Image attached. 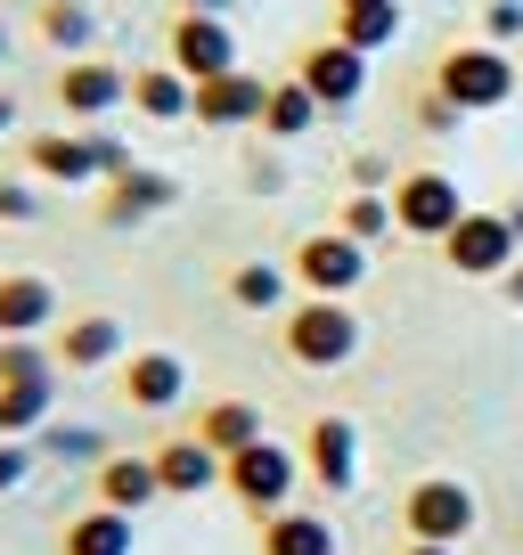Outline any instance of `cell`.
Listing matches in <instances>:
<instances>
[{
  "instance_id": "obj_1",
  "label": "cell",
  "mask_w": 523,
  "mask_h": 555,
  "mask_svg": "<svg viewBox=\"0 0 523 555\" xmlns=\"http://www.w3.org/2000/svg\"><path fill=\"white\" fill-rule=\"evenodd\" d=\"M131 164H140V156H131L106 122H82V131H34V139H25V172L50 180V189H90V180L106 189V180H123Z\"/></svg>"
},
{
  "instance_id": "obj_15",
  "label": "cell",
  "mask_w": 523,
  "mask_h": 555,
  "mask_svg": "<svg viewBox=\"0 0 523 555\" xmlns=\"http://www.w3.org/2000/svg\"><path fill=\"white\" fill-rule=\"evenodd\" d=\"M262 106H270V74H213V82H196V115L205 131H262Z\"/></svg>"
},
{
  "instance_id": "obj_17",
  "label": "cell",
  "mask_w": 523,
  "mask_h": 555,
  "mask_svg": "<svg viewBox=\"0 0 523 555\" xmlns=\"http://www.w3.org/2000/svg\"><path fill=\"white\" fill-rule=\"evenodd\" d=\"M148 457H156L164 499H205V490H221V466H229V457H221V450H205L196 434L164 441V450H148Z\"/></svg>"
},
{
  "instance_id": "obj_18",
  "label": "cell",
  "mask_w": 523,
  "mask_h": 555,
  "mask_svg": "<svg viewBox=\"0 0 523 555\" xmlns=\"http://www.w3.org/2000/svg\"><path fill=\"white\" fill-rule=\"evenodd\" d=\"M58 327V286L41 270H0V335H50Z\"/></svg>"
},
{
  "instance_id": "obj_32",
  "label": "cell",
  "mask_w": 523,
  "mask_h": 555,
  "mask_svg": "<svg viewBox=\"0 0 523 555\" xmlns=\"http://www.w3.org/2000/svg\"><path fill=\"white\" fill-rule=\"evenodd\" d=\"M34 466H41L34 441H0V499H17V490L34 482Z\"/></svg>"
},
{
  "instance_id": "obj_40",
  "label": "cell",
  "mask_w": 523,
  "mask_h": 555,
  "mask_svg": "<svg viewBox=\"0 0 523 555\" xmlns=\"http://www.w3.org/2000/svg\"><path fill=\"white\" fill-rule=\"evenodd\" d=\"M507 229H515V245H523V196H515V205H507Z\"/></svg>"
},
{
  "instance_id": "obj_22",
  "label": "cell",
  "mask_w": 523,
  "mask_h": 555,
  "mask_svg": "<svg viewBox=\"0 0 523 555\" xmlns=\"http://www.w3.org/2000/svg\"><path fill=\"white\" fill-rule=\"evenodd\" d=\"M131 106H140L148 122H189L196 115V82L180 66H140L131 74Z\"/></svg>"
},
{
  "instance_id": "obj_36",
  "label": "cell",
  "mask_w": 523,
  "mask_h": 555,
  "mask_svg": "<svg viewBox=\"0 0 523 555\" xmlns=\"http://www.w3.org/2000/svg\"><path fill=\"white\" fill-rule=\"evenodd\" d=\"M180 9H189V17H229L238 0H180Z\"/></svg>"
},
{
  "instance_id": "obj_16",
  "label": "cell",
  "mask_w": 523,
  "mask_h": 555,
  "mask_svg": "<svg viewBox=\"0 0 523 555\" xmlns=\"http://www.w3.org/2000/svg\"><path fill=\"white\" fill-rule=\"evenodd\" d=\"M123 376V400H131V409H148V416H164V409H180V400H189V360H180V351H131V360L115 367Z\"/></svg>"
},
{
  "instance_id": "obj_10",
  "label": "cell",
  "mask_w": 523,
  "mask_h": 555,
  "mask_svg": "<svg viewBox=\"0 0 523 555\" xmlns=\"http://www.w3.org/2000/svg\"><path fill=\"white\" fill-rule=\"evenodd\" d=\"M58 106H66L74 122H106L115 106H131V66H115V57H66L58 66Z\"/></svg>"
},
{
  "instance_id": "obj_34",
  "label": "cell",
  "mask_w": 523,
  "mask_h": 555,
  "mask_svg": "<svg viewBox=\"0 0 523 555\" xmlns=\"http://www.w3.org/2000/svg\"><path fill=\"white\" fill-rule=\"evenodd\" d=\"M483 41H523V0H483Z\"/></svg>"
},
{
  "instance_id": "obj_21",
  "label": "cell",
  "mask_w": 523,
  "mask_h": 555,
  "mask_svg": "<svg viewBox=\"0 0 523 555\" xmlns=\"http://www.w3.org/2000/svg\"><path fill=\"white\" fill-rule=\"evenodd\" d=\"M319 115H328V106H319L295 74H279V82H270V106H262V139H270V147H295V139L319 131Z\"/></svg>"
},
{
  "instance_id": "obj_9",
  "label": "cell",
  "mask_w": 523,
  "mask_h": 555,
  "mask_svg": "<svg viewBox=\"0 0 523 555\" xmlns=\"http://www.w3.org/2000/svg\"><path fill=\"white\" fill-rule=\"evenodd\" d=\"M295 82L311 90L328 115H352V106L368 99V50H352V41H311V50L295 57Z\"/></svg>"
},
{
  "instance_id": "obj_11",
  "label": "cell",
  "mask_w": 523,
  "mask_h": 555,
  "mask_svg": "<svg viewBox=\"0 0 523 555\" xmlns=\"http://www.w3.org/2000/svg\"><path fill=\"white\" fill-rule=\"evenodd\" d=\"M164 66H180L189 82L238 74V25H229V17H189V9H180L173 34H164Z\"/></svg>"
},
{
  "instance_id": "obj_42",
  "label": "cell",
  "mask_w": 523,
  "mask_h": 555,
  "mask_svg": "<svg viewBox=\"0 0 523 555\" xmlns=\"http://www.w3.org/2000/svg\"><path fill=\"white\" fill-rule=\"evenodd\" d=\"M335 9H360V0H335Z\"/></svg>"
},
{
  "instance_id": "obj_12",
  "label": "cell",
  "mask_w": 523,
  "mask_h": 555,
  "mask_svg": "<svg viewBox=\"0 0 523 555\" xmlns=\"http://www.w3.org/2000/svg\"><path fill=\"white\" fill-rule=\"evenodd\" d=\"M303 474H311L328 499H352V490H360V425H352V416H311Z\"/></svg>"
},
{
  "instance_id": "obj_14",
  "label": "cell",
  "mask_w": 523,
  "mask_h": 555,
  "mask_svg": "<svg viewBox=\"0 0 523 555\" xmlns=\"http://www.w3.org/2000/svg\"><path fill=\"white\" fill-rule=\"evenodd\" d=\"M50 351H58V367H74V376H99V367H123V360H131V344H123V319H115V311L58 319V327H50Z\"/></svg>"
},
{
  "instance_id": "obj_31",
  "label": "cell",
  "mask_w": 523,
  "mask_h": 555,
  "mask_svg": "<svg viewBox=\"0 0 523 555\" xmlns=\"http://www.w3.org/2000/svg\"><path fill=\"white\" fill-rule=\"evenodd\" d=\"M34 450H41V457H66V466H99V457H106V434H90V425H58V416H50V425L34 434Z\"/></svg>"
},
{
  "instance_id": "obj_7",
  "label": "cell",
  "mask_w": 523,
  "mask_h": 555,
  "mask_svg": "<svg viewBox=\"0 0 523 555\" xmlns=\"http://www.w3.org/2000/svg\"><path fill=\"white\" fill-rule=\"evenodd\" d=\"M442 261H450L458 278H507L523 261L515 229H507V205H467V221L442 237Z\"/></svg>"
},
{
  "instance_id": "obj_2",
  "label": "cell",
  "mask_w": 523,
  "mask_h": 555,
  "mask_svg": "<svg viewBox=\"0 0 523 555\" xmlns=\"http://www.w3.org/2000/svg\"><path fill=\"white\" fill-rule=\"evenodd\" d=\"M434 90L458 106V115H499V106L523 90V57H507L499 41H458V50L434 66Z\"/></svg>"
},
{
  "instance_id": "obj_29",
  "label": "cell",
  "mask_w": 523,
  "mask_h": 555,
  "mask_svg": "<svg viewBox=\"0 0 523 555\" xmlns=\"http://www.w3.org/2000/svg\"><path fill=\"white\" fill-rule=\"evenodd\" d=\"M335 229H344V237H360L368 254H377L384 237H401V229H393V189H352L344 205H335Z\"/></svg>"
},
{
  "instance_id": "obj_25",
  "label": "cell",
  "mask_w": 523,
  "mask_h": 555,
  "mask_svg": "<svg viewBox=\"0 0 523 555\" xmlns=\"http://www.w3.org/2000/svg\"><path fill=\"white\" fill-rule=\"evenodd\" d=\"M131 515H115V506H82V515L66 522V539H58V555H131Z\"/></svg>"
},
{
  "instance_id": "obj_38",
  "label": "cell",
  "mask_w": 523,
  "mask_h": 555,
  "mask_svg": "<svg viewBox=\"0 0 523 555\" xmlns=\"http://www.w3.org/2000/svg\"><path fill=\"white\" fill-rule=\"evenodd\" d=\"M17 131V99H9V90H0V139Z\"/></svg>"
},
{
  "instance_id": "obj_5",
  "label": "cell",
  "mask_w": 523,
  "mask_h": 555,
  "mask_svg": "<svg viewBox=\"0 0 523 555\" xmlns=\"http://www.w3.org/2000/svg\"><path fill=\"white\" fill-rule=\"evenodd\" d=\"M286 278H295V295L352 302V295L368 286V245L344 237V229H311V237L295 245V261H286Z\"/></svg>"
},
{
  "instance_id": "obj_30",
  "label": "cell",
  "mask_w": 523,
  "mask_h": 555,
  "mask_svg": "<svg viewBox=\"0 0 523 555\" xmlns=\"http://www.w3.org/2000/svg\"><path fill=\"white\" fill-rule=\"evenodd\" d=\"M0 384H58L50 335H0Z\"/></svg>"
},
{
  "instance_id": "obj_37",
  "label": "cell",
  "mask_w": 523,
  "mask_h": 555,
  "mask_svg": "<svg viewBox=\"0 0 523 555\" xmlns=\"http://www.w3.org/2000/svg\"><path fill=\"white\" fill-rule=\"evenodd\" d=\"M499 295H507V302H515V311H523V261H515V270L499 278Z\"/></svg>"
},
{
  "instance_id": "obj_41",
  "label": "cell",
  "mask_w": 523,
  "mask_h": 555,
  "mask_svg": "<svg viewBox=\"0 0 523 555\" xmlns=\"http://www.w3.org/2000/svg\"><path fill=\"white\" fill-rule=\"evenodd\" d=\"M0 66H9V25H0Z\"/></svg>"
},
{
  "instance_id": "obj_4",
  "label": "cell",
  "mask_w": 523,
  "mask_h": 555,
  "mask_svg": "<svg viewBox=\"0 0 523 555\" xmlns=\"http://www.w3.org/2000/svg\"><path fill=\"white\" fill-rule=\"evenodd\" d=\"M295 482H303V450H286V441H245L238 457L221 466V490L245 506V515H279V506H295Z\"/></svg>"
},
{
  "instance_id": "obj_3",
  "label": "cell",
  "mask_w": 523,
  "mask_h": 555,
  "mask_svg": "<svg viewBox=\"0 0 523 555\" xmlns=\"http://www.w3.org/2000/svg\"><path fill=\"white\" fill-rule=\"evenodd\" d=\"M279 344H286L295 367H319V376H328V367H352L360 360V311H352V302H328V295H295Z\"/></svg>"
},
{
  "instance_id": "obj_19",
  "label": "cell",
  "mask_w": 523,
  "mask_h": 555,
  "mask_svg": "<svg viewBox=\"0 0 523 555\" xmlns=\"http://www.w3.org/2000/svg\"><path fill=\"white\" fill-rule=\"evenodd\" d=\"M164 482H156V457L148 450H106L99 457V506H115V515H140V506H156Z\"/></svg>"
},
{
  "instance_id": "obj_39",
  "label": "cell",
  "mask_w": 523,
  "mask_h": 555,
  "mask_svg": "<svg viewBox=\"0 0 523 555\" xmlns=\"http://www.w3.org/2000/svg\"><path fill=\"white\" fill-rule=\"evenodd\" d=\"M401 555H458V547H434V539H409Z\"/></svg>"
},
{
  "instance_id": "obj_27",
  "label": "cell",
  "mask_w": 523,
  "mask_h": 555,
  "mask_svg": "<svg viewBox=\"0 0 523 555\" xmlns=\"http://www.w3.org/2000/svg\"><path fill=\"white\" fill-rule=\"evenodd\" d=\"M229 302H238V311H286V302H295L286 261H238V270H229Z\"/></svg>"
},
{
  "instance_id": "obj_6",
  "label": "cell",
  "mask_w": 523,
  "mask_h": 555,
  "mask_svg": "<svg viewBox=\"0 0 523 555\" xmlns=\"http://www.w3.org/2000/svg\"><path fill=\"white\" fill-rule=\"evenodd\" d=\"M467 221V189L450 172H401L393 180V229L418 245H442L450 229Z\"/></svg>"
},
{
  "instance_id": "obj_8",
  "label": "cell",
  "mask_w": 523,
  "mask_h": 555,
  "mask_svg": "<svg viewBox=\"0 0 523 555\" xmlns=\"http://www.w3.org/2000/svg\"><path fill=\"white\" fill-rule=\"evenodd\" d=\"M474 490L458 482V474H425V482H409V499H401V531L409 539H434V547H458V539L474 531Z\"/></svg>"
},
{
  "instance_id": "obj_28",
  "label": "cell",
  "mask_w": 523,
  "mask_h": 555,
  "mask_svg": "<svg viewBox=\"0 0 523 555\" xmlns=\"http://www.w3.org/2000/svg\"><path fill=\"white\" fill-rule=\"evenodd\" d=\"M58 416V384H0V441H34Z\"/></svg>"
},
{
  "instance_id": "obj_33",
  "label": "cell",
  "mask_w": 523,
  "mask_h": 555,
  "mask_svg": "<svg viewBox=\"0 0 523 555\" xmlns=\"http://www.w3.org/2000/svg\"><path fill=\"white\" fill-rule=\"evenodd\" d=\"M0 221H41V189H34V172H25V180H0Z\"/></svg>"
},
{
  "instance_id": "obj_20",
  "label": "cell",
  "mask_w": 523,
  "mask_h": 555,
  "mask_svg": "<svg viewBox=\"0 0 523 555\" xmlns=\"http://www.w3.org/2000/svg\"><path fill=\"white\" fill-rule=\"evenodd\" d=\"M262 555H335V522L319 506H279L262 515Z\"/></svg>"
},
{
  "instance_id": "obj_13",
  "label": "cell",
  "mask_w": 523,
  "mask_h": 555,
  "mask_svg": "<svg viewBox=\"0 0 523 555\" xmlns=\"http://www.w3.org/2000/svg\"><path fill=\"white\" fill-rule=\"evenodd\" d=\"M173 205H180V180L164 172V164H131L123 180L99 189V221L106 229H148L156 212H173Z\"/></svg>"
},
{
  "instance_id": "obj_26",
  "label": "cell",
  "mask_w": 523,
  "mask_h": 555,
  "mask_svg": "<svg viewBox=\"0 0 523 555\" xmlns=\"http://www.w3.org/2000/svg\"><path fill=\"white\" fill-rule=\"evenodd\" d=\"M335 41H352V50H393L401 41V0H360V9H335Z\"/></svg>"
},
{
  "instance_id": "obj_23",
  "label": "cell",
  "mask_w": 523,
  "mask_h": 555,
  "mask_svg": "<svg viewBox=\"0 0 523 555\" xmlns=\"http://www.w3.org/2000/svg\"><path fill=\"white\" fill-rule=\"evenodd\" d=\"M34 34L50 41L58 57H90V50H99V9H90V0H41Z\"/></svg>"
},
{
  "instance_id": "obj_24",
  "label": "cell",
  "mask_w": 523,
  "mask_h": 555,
  "mask_svg": "<svg viewBox=\"0 0 523 555\" xmlns=\"http://www.w3.org/2000/svg\"><path fill=\"white\" fill-rule=\"evenodd\" d=\"M189 434L205 441V450L238 457L245 441H262V409H254V400H205V409H196V425H189Z\"/></svg>"
},
{
  "instance_id": "obj_35",
  "label": "cell",
  "mask_w": 523,
  "mask_h": 555,
  "mask_svg": "<svg viewBox=\"0 0 523 555\" xmlns=\"http://www.w3.org/2000/svg\"><path fill=\"white\" fill-rule=\"evenodd\" d=\"M418 122H425V131H434V139H450V131H458V122H467V115H458V106L442 99L434 82H425V90H418Z\"/></svg>"
}]
</instances>
